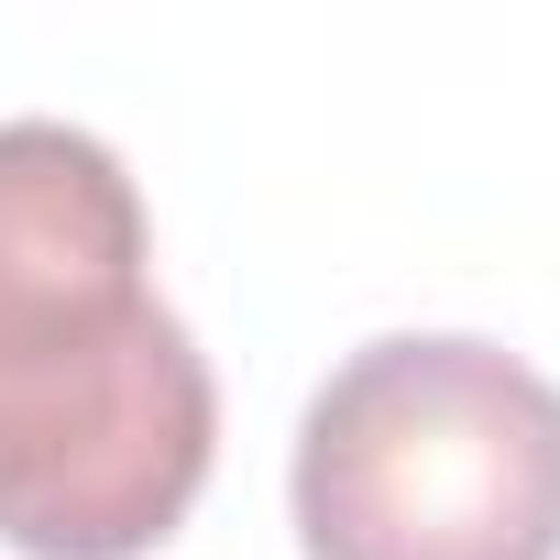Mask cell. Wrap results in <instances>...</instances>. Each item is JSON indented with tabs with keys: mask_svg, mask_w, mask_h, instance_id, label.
<instances>
[{
	"mask_svg": "<svg viewBox=\"0 0 560 560\" xmlns=\"http://www.w3.org/2000/svg\"><path fill=\"white\" fill-rule=\"evenodd\" d=\"M220 385L154 298L121 154L78 121H0V538L23 560H143L187 527Z\"/></svg>",
	"mask_w": 560,
	"mask_h": 560,
	"instance_id": "cell-1",
	"label": "cell"
},
{
	"mask_svg": "<svg viewBox=\"0 0 560 560\" xmlns=\"http://www.w3.org/2000/svg\"><path fill=\"white\" fill-rule=\"evenodd\" d=\"M308 560H560V385L472 330L363 341L298 418Z\"/></svg>",
	"mask_w": 560,
	"mask_h": 560,
	"instance_id": "cell-2",
	"label": "cell"
}]
</instances>
